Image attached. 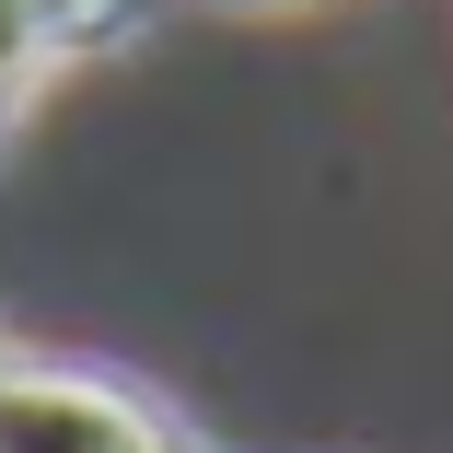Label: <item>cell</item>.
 I'll return each instance as SVG.
<instances>
[{"label": "cell", "mask_w": 453, "mask_h": 453, "mask_svg": "<svg viewBox=\"0 0 453 453\" xmlns=\"http://www.w3.org/2000/svg\"><path fill=\"white\" fill-rule=\"evenodd\" d=\"M0 453H187L174 418L70 360H0Z\"/></svg>", "instance_id": "1"}, {"label": "cell", "mask_w": 453, "mask_h": 453, "mask_svg": "<svg viewBox=\"0 0 453 453\" xmlns=\"http://www.w3.org/2000/svg\"><path fill=\"white\" fill-rule=\"evenodd\" d=\"M70 12H81V0H0V117H12L35 81L81 47V24H70Z\"/></svg>", "instance_id": "2"}]
</instances>
